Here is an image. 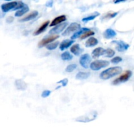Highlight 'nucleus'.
I'll return each mask as SVG.
<instances>
[{"label": "nucleus", "instance_id": "nucleus-26", "mask_svg": "<svg viewBox=\"0 0 134 134\" xmlns=\"http://www.w3.org/2000/svg\"><path fill=\"white\" fill-rule=\"evenodd\" d=\"M59 44V42L58 41H55L53 42V43H51L49 44H47V48L49 51H52V50L56 49V48L58 47Z\"/></svg>", "mask_w": 134, "mask_h": 134}, {"label": "nucleus", "instance_id": "nucleus-21", "mask_svg": "<svg viewBox=\"0 0 134 134\" xmlns=\"http://www.w3.org/2000/svg\"><path fill=\"white\" fill-rule=\"evenodd\" d=\"M90 73H88V72L80 71L76 75V79L81 80L86 79H88L90 77Z\"/></svg>", "mask_w": 134, "mask_h": 134}, {"label": "nucleus", "instance_id": "nucleus-35", "mask_svg": "<svg viewBox=\"0 0 134 134\" xmlns=\"http://www.w3.org/2000/svg\"><path fill=\"white\" fill-rule=\"evenodd\" d=\"M123 1H114V3H118L123 2Z\"/></svg>", "mask_w": 134, "mask_h": 134}, {"label": "nucleus", "instance_id": "nucleus-11", "mask_svg": "<svg viewBox=\"0 0 134 134\" xmlns=\"http://www.w3.org/2000/svg\"><path fill=\"white\" fill-rule=\"evenodd\" d=\"M105 52V50L104 48H102V47H98V48H95L94 51H92V57L94 58H99L101 56H104Z\"/></svg>", "mask_w": 134, "mask_h": 134}, {"label": "nucleus", "instance_id": "nucleus-25", "mask_svg": "<svg viewBox=\"0 0 134 134\" xmlns=\"http://www.w3.org/2000/svg\"><path fill=\"white\" fill-rule=\"evenodd\" d=\"M115 52L111 48H107L105 50V52L104 56L107 58H112L115 56Z\"/></svg>", "mask_w": 134, "mask_h": 134}, {"label": "nucleus", "instance_id": "nucleus-2", "mask_svg": "<svg viewBox=\"0 0 134 134\" xmlns=\"http://www.w3.org/2000/svg\"><path fill=\"white\" fill-rule=\"evenodd\" d=\"M109 65V62L107 60H96L90 64V68L93 71H98L102 68H105Z\"/></svg>", "mask_w": 134, "mask_h": 134}, {"label": "nucleus", "instance_id": "nucleus-20", "mask_svg": "<svg viewBox=\"0 0 134 134\" xmlns=\"http://www.w3.org/2000/svg\"><path fill=\"white\" fill-rule=\"evenodd\" d=\"M98 44V40L95 37L89 38L87 41H86V43H85V46L86 47H94V46L97 45Z\"/></svg>", "mask_w": 134, "mask_h": 134}, {"label": "nucleus", "instance_id": "nucleus-23", "mask_svg": "<svg viewBox=\"0 0 134 134\" xmlns=\"http://www.w3.org/2000/svg\"><path fill=\"white\" fill-rule=\"evenodd\" d=\"M61 58L65 61H69V60H71L73 59V56L69 52L65 51L61 54Z\"/></svg>", "mask_w": 134, "mask_h": 134}, {"label": "nucleus", "instance_id": "nucleus-32", "mask_svg": "<svg viewBox=\"0 0 134 134\" xmlns=\"http://www.w3.org/2000/svg\"><path fill=\"white\" fill-rule=\"evenodd\" d=\"M58 83H62L63 86H65L68 83V79H64L63 80H61V81H59Z\"/></svg>", "mask_w": 134, "mask_h": 134}, {"label": "nucleus", "instance_id": "nucleus-33", "mask_svg": "<svg viewBox=\"0 0 134 134\" xmlns=\"http://www.w3.org/2000/svg\"><path fill=\"white\" fill-rule=\"evenodd\" d=\"M13 21H14V18L13 16H9L6 19V22L7 23H12Z\"/></svg>", "mask_w": 134, "mask_h": 134}, {"label": "nucleus", "instance_id": "nucleus-14", "mask_svg": "<svg viewBox=\"0 0 134 134\" xmlns=\"http://www.w3.org/2000/svg\"><path fill=\"white\" fill-rule=\"evenodd\" d=\"M67 18L65 15H61L55 18L52 21V22L50 24V26H54L56 25H60V23L64 22V21L66 20Z\"/></svg>", "mask_w": 134, "mask_h": 134}, {"label": "nucleus", "instance_id": "nucleus-22", "mask_svg": "<svg viewBox=\"0 0 134 134\" xmlns=\"http://www.w3.org/2000/svg\"><path fill=\"white\" fill-rule=\"evenodd\" d=\"M28 11H29V7L26 5V6L23 8V9H20V10H17V11L15 13V14H14V15H15V16L20 17V16H22V15H24L25 13H26L27 12H28Z\"/></svg>", "mask_w": 134, "mask_h": 134}, {"label": "nucleus", "instance_id": "nucleus-8", "mask_svg": "<svg viewBox=\"0 0 134 134\" xmlns=\"http://www.w3.org/2000/svg\"><path fill=\"white\" fill-rule=\"evenodd\" d=\"M58 37V35H52V36L44 38V39H42V40L39 42L38 46H39V48H41V47H44V46L47 45V44H51V43H52V42H53L54 41L57 39Z\"/></svg>", "mask_w": 134, "mask_h": 134}, {"label": "nucleus", "instance_id": "nucleus-7", "mask_svg": "<svg viewBox=\"0 0 134 134\" xmlns=\"http://www.w3.org/2000/svg\"><path fill=\"white\" fill-rule=\"evenodd\" d=\"M112 43L116 44V49L119 52H124V51H127L130 47L129 44L122 41H113Z\"/></svg>", "mask_w": 134, "mask_h": 134}, {"label": "nucleus", "instance_id": "nucleus-24", "mask_svg": "<svg viewBox=\"0 0 134 134\" xmlns=\"http://www.w3.org/2000/svg\"><path fill=\"white\" fill-rule=\"evenodd\" d=\"M99 15V13H96V14H92V15L88 16L83 18L82 19V22H88V21H90V20H93L95 19V18H96L97 16H98Z\"/></svg>", "mask_w": 134, "mask_h": 134}, {"label": "nucleus", "instance_id": "nucleus-10", "mask_svg": "<svg viewBox=\"0 0 134 134\" xmlns=\"http://www.w3.org/2000/svg\"><path fill=\"white\" fill-rule=\"evenodd\" d=\"M38 14H39V13H38L37 10H34V11H33L32 13L29 14L28 15L24 17V18H21V19L19 20V22H27V21L31 20H34V18H35L37 16Z\"/></svg>", "mask_w": 134, "mask_h": 134}, {"label": "nucleus", "instance_id": "nucleus-16", "mask_svg": "<svg viewBox=\"0 0 134 134\" xmlns=\"http://www.w3.org/2000/svg\"><path fill=\"white\" fill-rule=\"evenodd\" d=\"M94 113H96V112H94V113L91 115L90 116H80L79 118L77 119V121L79 122H90V121H92L94 120V119H96L97 116L96 115H94Z\"/></svg>", "mask_w": 134, "mask_h": 134}, {"label": "nucleus", "instance_id": "nucleus-12", "mask_svg": "<svg viewBox=\"0 0 134 134\" xmlns=\"http://www.w3.org/2000/svg\"><path fill=\"white\" fill-rule=\"evenodd\" d=\"M14 85H15L16 88L19 90L24 91V90H26V89L27 88V84L22 79L16 80Z\"/></svg>", "mask_w": 134, "mask_h": 134}, {"label": "nucleus", "instance_id": "nucleus-29", "mask_svg": "<svg viewBox=\"0 0 134 134\" xmlns=\"http://www.w3.org/2000/svg\"><path fill=\"white\" fill-rule=\"evenodd\" d=\"M77 68V65L76 64H70V65L67 66V68H65V71L68 72V73H71V72H73L75 69H76V68Z\"/></svg>", "mask_w": 134, "mask_h": 134}, {"label": "nucleus", "instance_id": "nucleus-31", "mask_svg": "<svg viewBox=\"0 0 134 134\" xmlns=\"http://www.w3.org/2000/svg\"><path fill=\"white\" fill-rule=\"evenodd\" d=\"M51 94V90H44V91L42 92L41 94V97L43 98H47V97H48L50 96V94Z\"/></svg>", "mask_w": 134, "mask_h": 134}, {"label": "nucleus", "instance_id": "nucleus-19", "mask_svg": "<svg viewBox=\"0 0 134 134\" xmlns=\"http://www.w3.org/2000/svg\"><path fill=\"white\" fill-rule=\"evenodd\" d=\"M90 29L87 28V27H83V28H81V30H79L78 31L75 33L73 35V36L71 37V40H74V39H77L78 37H81L84 34H85L86 31H89Z\"/></svg>", "mask_w": 134, "mask_h": 134}, {"label": "nucleus", "instance_id": "nucleus-30", "mask_svg": "<svg viewBox=\"0 0 134 134\" xmlns=\"http://www.w3.org/2000/svg\"><path fill=\"white\" fill-rule=\"evenodd\" d=\"M122 61V58L120 56H116L111 60V63L113 64H119V62Z\"/></svg>", "mask_w": 134, "mask_h": 134}, {"label": "nucleus", "instance_id": "nucleus-1", "mask_svg": "<svg viewBox=\"0 0 134 134\" xmlns=\"http://www.w3.org/2000/svg\"><path fill=\"white\" fill-rule=\"evenodd\" d=\"M122 71V69L120 67H112V68H108L103 71L99 75V77L103 80H108L117 75H119L121 73Z\"/></svg>", "mask_w": 134, "mask_h": 134}, {"label": "nucleus", "instance_id": "nucleus-17", "mask_svg": "<svg viewBox=\"0 0 134 134\" xmlns=\"http://www.w3.org/2000/svg\"><path fill=\"white\" fill-rule=\"evenodd\" d=\"M70 51L75 56H79L82 52V49L79 44H75L72 46L70 48Z\"/></svg>", "mask_w": 134, "mask_h": 134}, {"label": "nucleus", "instance_id": "nucleus-6", "mask_svg": "<svg viewBox=\"0 0 134 134\" xmlns=\"http://www.w3.org/2000/svg\"><path fill=\"white\" fill-rule=\"evenodd\" d=\"M18 5V2L16 1H11V2L3 4L1 6V10L4 13L9 12L10 10H14Z\"/></svg>", "mask_w": 134, "mask_h": 134}, {"label": "nucleus", "instance_id": "nucleus-9", "mask_svg": "<svg viewBox=\"0 0 134 134\" xmlns=\"http://www.w3.org/2000/svg\"><path fill=\"white\" fill-rule=\"evenodd\" d=\"M68 25V22H64V23L58 25L57 26L53 27L52 30H50L49 34H52V35H54V34H60V33H61L62 31H63L64 30H65V28L67 27Z\"/></svg>", "mask_w": 134, "mask_h": 134}, {"label": "nucleus", "instance_id": "nucleus-15", "mask_svg": "<svg viewBox=\"0 0 134 134\" xmlns=\"http://www.w3.org/2000/svg\"><path fill=\"white\" fill-rule=\"evenodd\" d=\"M116 35V32L113 30V29L109 28L107 29L103 33V37L107 39H112V38H114Z\"/></svg>", "mask_w": 134, "mask_h": 134}, {"label": "nucleus", "instance_id": "nucleus-27", "mask_svg": "<svg viewBox=\"0 0 134 134\" xmlns=\"http://www.w3.org/2000/svg\"><path fill=\"white\" fill-rule=\"evenodd\" d=\"M118 14H119L118 12H116V13H115V12H114V13H108L103 17L102 19H111V18H115V16H116Z\"/></svg>", "mask_w": 134, "mask_h": 134}, {"label": "nucleus", "instance_id": "nucleus-4", "mask_svg": "<svg viewBox=\"0 0 134 134\" xmlns=\"http://www.w3.org/2000/svg\"><path fill=\"white\" fill-rule=\"evenodd\" d=\"M80 27H81V25L77 23V22H73V23L70 24V25L67 27L66 30L63 32L62 35L63 36L69 35L72 33L75 32V31H77Z\"/></svg>", "mask_w": 134, "mask_h": 134}, {"label": "nucleus", "instance_id": "nucleus-34", "mask_svg": "<svg viewBox=\"0 0 134 134\" xmlns=\"http://www.w3.org/2000/svg\"><path fill=\"white\" fill-rule=\"evenodd\" d=\"M52 4H53V1H48V2L47 3V7H52Z\"/></svg>", "mask_w": 134, "mask_h": 134}, {"label": "nucleus", "instance_id": "nucleus-3", "mask_svg": "<svg viewBox=\"0 0 134 134\" xmlns=\"http://www.w3.org/2000/svg\"><path fill=\"white\" fill-rule=\"evenodd\" d=\"M132 72L130 70H127L123 73L122 75L118 77L117 79L114 80L112 82L113 85H117L120 83H122V82H125L129 80V79L132 77Z\"/></svg>", "mask_w": 134, "mask_h": 134}, {"label": "nucleus", "instance_id": "nucleus-13", "mask_svg": "<svg viewBox=\"0 0 134 134\" xmlns=\"http://www.w3.org/2000/svg\"><path fill=\"white\" fill-rule=\"evenodd\" d=\"M74 43V40H69V39H65V40L63 41L60 44V51H63L65 49H67L68 48H69L70 46H71L72 44Z\"/></svg>", "mask_w": 134, "mask_h": 134}, {"label": "nucleus", "instance_id": "nucleus-18", "mask_svg": "<svg viewBox=\"0 0 134 134\" xmlns=\"http://www.w3.org/2000/svg\"><path fill=\"white\" fill-rule=\"evenodd\" d=\"M49 22H50L49 20H47L46 21V22H44V23H43V24H42L41 26L37 29V30H35V31H34V35H39V34H41V33H43V31L47 29V26H48V24H49Z\"/></svg>", "mask_w": 134, "mask_h": 134}, {"label": "nucleus", "instance_id": "nucleus-5", "mask_svg": "<svg viewBox=\"0 0 134 134\" xmlns=\"http://www.w3.org/2000/svg\"><path fill=\"white\" fill-rule=\"evenodd\" d=\"M91 60L92 58L90 57L88 54H84L80 58L79 63L82 68H85V69H88L89 67V64L91 62Z\"/></svg>", "mask_w": 134, "mask_h": 134}, {"label": "nucleus", "instance_id": "nucleus-28", "mask_svg": "<svg viewBox=\"0 0 134 134\" xmlns=\"http://www.w3.org/2000/svg\"><path fill=\"white\" fill-rule=\"evenodd\" d=\"M94 34H95V33H94V31H92V30H89V31H86V32L85 33V34H83V35H82V36L80 37V39H81V40H82V39H86V38L88 37H90V36H92V35H94Z\"/></svg>", "mask_w": 134, "mask_h": 134}]
</instances>
